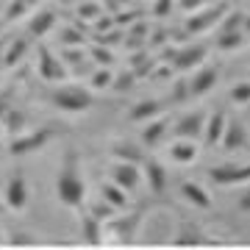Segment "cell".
Segmentation results:
<instances>
[{"label": "cell", "mask_w": 250, "mask_h": 250, "mask_svg": "<svg viewBox=\"0 0 250 250\" xmlns=\"http://www.w3.org/2000/svg\"><path fill=\"white\" fill-rule=\"evenodd\" d=\"M86 56H89V62L95 64V67H111V64H114V56H111V50H103V45L89 47V50H86Z\"/></svg>", "instance_id": "35"}, {"label": "cell", "mask_w": 250, "mask_h": 250, "mask_svg": "<svg viewBox=\"0 0 250 250\" xmlns=\"http://www.w3.org/2000/svg\"><path fill=\"white\" fill-rule=\"evenodd\" d=\"M178 195L184 197V203H189L192 208H197V211H208V208L214 206V197H211V192H208L203 184H197V181H192V178L181 181Z\"/></svg>", "instance_id": "20"}, {"label": "cell", "mask_w": 250, "mask_h": 250, "mask_svg": "<svg viewBox=\"0 0 250 250\" xmlns=\"http://www.w3.org/2000/svg\"><path fill=\"white\" fill-rule=\"evenodd\" d=\"M25 22H28V25H25L22 34H28L34 42H36V39H45L50 31L59 28V11L47 9V6H36V9L25 17Z\"/></svg>", "instance_id": "14"}, {"label": "cell", "mask_w": 250, "mask_h": 250, "mask_svg": "<svg viewBox=\"0 0 250 250\" xmlns=\"http://www.w3.org/2000/svg\"><path fill=\"white\" fill-rule=\"evenodd\" d=\"M203 123H206V111L203 108L181 111V114L170 117V139L172 136H178V139H195V142H200Z\"/></svg>", "instance_id": "9"}, {"label": "cell", "mask_w": 250, "mask_h": 250, "mask_svg": "<svg viewBox=\"0 0 250 250\" xmlns=\"http://www.w3.org/2000/svg\"><path fill=\"white\" fill-rule=\"evenodd\" d=\"M31 47H34V39L28 34H20L14 39H6V45H3V56H0V70H14L20 64L28 59L31 53Z\"/></svg>", "instance_id": "18"}, {"label": "cell", "mask_w": 250, "mask_h": 250, "mask_svg": "<svg viewBox=\"0 0 250 250\" xmlns=\"http://www.w3.org/2000/svg\"><path fill=\"white\" fill-rule=\"evenodd\" d=\"M108 156H111V159H117V161L142 164V159L147 156V150H145V147L136 142V139H128V136H123V139H114V142L108 145Z\"/></svg>", "instance_id": "22"}, {"label": "cell", "mask_w": 250, "mask_h": 250, "mask_svg": "<svg viewBox=\"0 0 250 250\" xmlns=\"http://www.w3.org/2000/svg\"><path fill=\"white\" fill-rule=\"evenodd\" d=\"M59 42L67 47H86L89 45V28L75 22V25H62L59 28Z\"/></svg>", "instance_id": "28"}, {"label": "cell", "mask_w": 250, "mask_h": 250, "mask_svg": "<svg viewBox=\"0 0 250 250\" xmlns=\"http://www.w3.org/2000/svg\"><path fill=\"white\" fill-rule=\"evenodd\" d=\"M197 156H200V142H195V139H178V136L167 139V159L172 164L189 167V164L197 161Z\"/></svg>", "instance_id": "19"}, {"label": "cell", "mask_w": 250, "mask_h": 250, "mask_svg": "<svg viewBox=\"0 0 250 250\" xmlns=\"http://www.w3.org/2000/svg\"><path fill=\"white\" fill-rule=\"evenodd\" d=\"M39 6V0H9L3 9V22L14 25V22H25V17Z\"/></svg>", "instance_id": "26"}, {"label": "cell", "mask_w": 250, "mask_h": 250, "mask_svg": "<svg viewBox=\"0 0 250 250\" xmlns=\"http://www.w3.org/2000/svg\"><path fill=\"white\" fill-rule=\"evenodd\" d=\"M103 14V6H100V0H81L78 6H75V22L89 28L95 20Z\"/></svg>", "instance_id": "29"}, {"label": "cell", "mask_w": 250, "mask_h": 250, "mask_svg": "<svg viewBox=\"0 0 250 250\" xmlns=\"http://www.w3.org/2000/svg\"><path fill=\"white\" fill-rule=\"evenodd\" d=\"M206 59H208V47L206 45H200V42H195V45H181L172 50L170 67H172V72H192Z\"/></svg>", "instance_id": "16"}, {"label": "cell", "mask_w": 250, "mask_h": 250, "mask_svg": "<svg viewBox=\"0 0 250 250\" xmlns=\"http://www.w3.org/2000/svg\"><path fill=\"white\" fill-rule=\"evenodd\" d=\"M36 75L53 86V83H62L70 78V70L64 67L56 50H50L47 45H36Z\"/></svg>", "instance_id": "7"}, {"label": "cell", "mask_w": 250, "mask_h": 250, "mask_svg": "<svg viewBox=\"0 0 250 250\" xmlns=\"http://www.w3.org/2000/svg\"><path fill=\"white\" fill-rule=\"evenodd\" d=\"M208 242H217V239L208 236L197 220H178L175 231L170 236V245H178V248H197V245H208Z\"/></svg>", "instance_id": "12"}, {"label": "cell", "mask_w": 250, "mask_h": 250, "mask_svg": "<svg viewBox=\"0 0 250 250\" xmlns=\"http://www.w3.org/2000/svg\"><path fill=\"white\" fill-rule=\"evenodd\" d=\"M167 139H170V117L159 114V117H153V120H147V123H142V131H139L136 142L142 145L147 153H153V150H159V147H164Z\"/></svg>", "instance_id": "11"}, {"label": "cell", "mask_w": 250, "mask_h": 250, "mask_svg": "<svg viewBox=\"0 0 250 250\" xmlns=\"http://www.w3.org/2000/svg\"><path fill=\"white\" fill-rule=\"evenodd\" d=\"M139 170H142V184H147L150 195H164V192H167L170 172H167V167H164L156 156L147 153V156L142 159V164H139Z\"/></svg>", "instance_id": "17"}, {"label": "cell", "mask_w": 250, "mask_h": 250, "mask_svg": "<svg viewBox=\"0 0 250 250\" xmlns=\"http://www.w3.org/2000/svg\"><path fill=\"white\" fill-rule=\"evenodd\" d=\"M98 195H100V200H106L108 206H114L117 211H123V208H128V203H131V195L125 192V189H120L114 184V181H103L100 184V189H98Z\"/></svg>", "instance_id": "27"}, {"label": "cell", "mask_w": 250, "mask_h": 250, "mask_svg": "<svg viewBox=\"0 0 250 250\" xmlns=\"http://www.w3.org/2000/svg\"><path fill=\"white\" fill-rule=\"evenodd\" d=\"M145 208L139 211H117L111 220L103 223V245H134L139 239V228L145 223Z\"/></svg>", "instance_id": "4"}, {"label": "cell", "mask_w": 250, "mask_h": 250, "mask_svg": "<svg viewBox=\"0 0 250 250\" xmlns=\"http://www.w3.org/2000/svg\"><path fill=\"white\" fill-rule=\"evenodd\" d=\"M83 208H86V211L98 220V223H106V220H111V217L117 214L114 206H108L106 200H100V197H98V203H83Z\"/></svg>", "instance_id": "33"}, {"label": "cell", "mask_w": 250, "mask_h": 250, "mask_svg": "<svg viewBox=\"0 0 250 250\" xmlns=\"http://www.w3.org/2000/svg\"><path fill=\"white\" fill-rule=\"evenodd\" d=\"M187 100H192V98H189V83H187V78H175L167 103H172V106H181V103H187Z\"/></svg>", "instance_id": "34"}, {"label": "cell", "mask_w": 250, "mask_h": 250, "mask_svg": "<svg viewBox=\"0 0 250 250\" xmlns=\"http://www.w3.org/2000/svg\"><path fill=\"white\" fill-rule=\"evenodd\" d=\"M47 103L67 117H81V114H86V111H92L98 100H95L89 86L62 81V83H53V89L47 92Z\"/></svg>", "instance_id": "2"}, {"label": "cell", "mask_w": 250, "mask_h": 250, "mask_svg": "<svg viewBox=\"0 0 250 250\" xmlns=\"http://www.w3.org/2000/svg\"><path fill=\"white\" fill-rule=\"evenodd\" d=\"M250 208V195L248 192H242V197H239V211H248Z\"/></svg>", "instance_id": "38"}, {"label": "cell", "mask_w": 250, "mask_h": 250, "mask_svg": "<svg viewBox=\"0 0 250 250\" xmlns=\"http://www.w3.org/2000/svg\"><path fill=\"white\" fill-rule=\"evenodd\" d=\"M225 11H228V3H225V0H211V3H206L203 9L189 11L187 28H184V36L208 34V31H211L214 25H220V20H223Z\"/></svg>", "instance_id": "5"}, {"label": "cell", "mask_w": 250, "mask_h": 250, "mask_svg": "<svg viewBox=\"0 0 250 250\" xmlns=\"http://www.w3.org/2000/svg\"><path fill=\"white\" fill-rule=\"evenodd\" d=\"M208 181L214 187H248L250 181V167L248 161L242 159H228V161H220L214 167H208Z\"/></svg>", "instance_id": "6"}, {"label": "cell", "mask_w": 250, "mask_h": 250, "mask_svg": "<svg viewBox=\"0 0 250 250\" xmlns=\"http://www.w3.org/2000/svg\"><path fill=\"white\" fill-rule=\"evenodd\" d=\"M223 153H231V156H242L248 153L250 147V134H248V125L242 117H228L225 123V131L220 136V145H217Z\"/></svg>", "instance_id": "10"}, {"label": "cell", "mask_w": 250, "mask_h": 250, "mask_svg": "<svg viewBox=\"0 0 250 250\" xmlns=\"http://www.w3.org/2000/svg\"><path fill=\"white\" fill-rule=\"evenodd\" d=\"M206 3H211V0H175V9H181V11H195V9H203Z\"/></svg>", "instance_id": "37"}, {"label": "cell", "mask_w": 250, "mask_h": 250, "mask_svg": "<svg viewBox=\"0 0 250 250\" xmlns=\"http://www.w3.org/2000/svg\"><path fill=\"white\" fill-rule=\"evenodd\" d=\"M159 114H164V103L159 98H142L128 108L125 120L131 125H139V123H147V120H153V117H159Z\"/></svg>", "instance_id": "23"}, {"label": "cell", "mask_w": 250, "mask_h": 250, "mask_svg": "<svg viewBox=\"0 0 250 250\" xmlns=\"http://www.w3.org/2000/svg\"><path fill=\"white\" fill-rule=\"evenodd\" d=\"M67 128L64 125H39V128H25L22 134L9 136V156L14 159H25V156H34V153L45 150L47 145L53 142L59 134H64Z\"/></svg>", "instance_id": "3"}, {"label": "cell", "mask_w": 250, "mask_h": 250, "mask_svg": "<svg viewBox=\"0 0 250 250\" xmlns=\"http://www.w3.org/2000/svg\"><path fill=\"white\" fill-rule=\"evenodd\" d=\"M153 17H170L172 11H175V0H153Z\"/></svg>", "instance_id": "36"}, {"label": "cell", "mask_w": 250, "mask_h": 250, "mask_svg": "<svg viewBox=\"0 0 250 250\" xmlns=\"http://www.w3.org/2000/svg\"><path fill=\"white\" fill-rule=\"evenodd\" d=\"M111 78H114V70H111V67H92V72H89V89L106 92L108 86H111Z\"/></svg>", "instance_id": "31"}, {"label": "cell", "mask_w": 250, "mask_h": 250, "mask_svg": "<svg viewBox=\"0 0 250 250\" xmlns=\"http://www.w3.org/2000/svg\"><path fill=\"white\" fill-rule=\"evenodd\" d=\"M6 242V231H3V223H0V245Z\"/></svg>", "instance_id": "40"}, {"label": "cell", "mask_w": 250, "mask_h": 250, "mask_svg": "<svg viewBox=\"0 0 250 250\" xmlns=\"http://www.w3.org/2000/svg\"><path fill=\"white\" fill-rule=\"evenodd\" d=\"M56 200L64 208L78 211L86 203V175H83V161L75 147H67L56 172Z\"/></svg>", "instance_id": "1"}, {"label": "cell", "mask_w": 250, "mask_h": 250, "mask_svg": "<svg viewBox=\"0 0 250 250\" xmlns=\"http://www.w3.org/2000/svg\"><path fill=\"white\" fill-rule=\"evenodd\" d=\"M214 47L220 53H236L248 47V28H231V31H220L214 39Z\"/></svg>", "instance_id": "24"}, {"label": "cell", "mask_w": 250, "mask_h": 250, "mask_svg": "<svg viewBox=\"0 0 250 250\" xmlns=\"http://www.w3.org/2000/svg\"><path fill=\"white\" fill-rule=\"evenodd\" d=\"M189 83V98H206L208 92H214V86L220 83V67L217 64H200L192 70V75L187 78Z\"/></svg>", "instance_id": "15"}, {"label": "cell", "mask_w": 250, "mask_h": 250, "mask_svg": "<svg viewBox=\"0 0 250 250\" xmlns=\"http://www.w3.org/2000/svg\"><path fill=\"white\" fill-rule=\"evenodd\" d=\"M56 3H59V6H64V9H67V6H72V3H75V0H56Z\"/></svg>", "instance_id": "39"}, {"label": "cell", "mask_w": 250, "mask_h": 250, "mask_svg": "<svg viewBox=\"0 0 250 250\" xmlns=\"http://www.w3.org/2000/svg\"><path fill=\"white\" fill-rule=\"evenodd\" d=\"M81 217V242L83 245H103V223H98L86 208H78Z\"/></svg>", "instance_id": "25"}, {"label": "cell", "mask_w": 250, "mask_h": 250, "mask_svg": "<svg viewBox=\"0 0 250 250\" xmlns=\"http://www.w3.org/2000/svg\"><path fill=\"white\" fill-rule=\"evenodd\" d=\"M136 75L131 70H117L114 78H111V86H108V92H120V95H128V92L136 86Z\"/></svg>", "instance_id": "32"}, {"label": "cell", "mask_w": 250, "mask_h": 250, "mask_svg": "<svg viewBox=\"0 0 250 250\" xmlns=\"http://www.w3.org/2000/svg\"><path fill=\"white\" fill-rule=\"evenodd\" d=\"M106 178L114 181L120 189H125L128 195H134L136 189L142 187V170H139V164H131V161H117L111 159L106 170Z\"/></svg>", "instance_id": "13"}, {"label": "cell", "mask_w": 250, "mask_h": 250, "mask_svg": "<svg viewBox=\"0 0 250 250\" xmlns=\"http://www.w3.org/2000/svg\"><path fill=\"white\" fill-rule=\"evenodd\" d=\"M3 203L9 211L14 214H22L31 203V184H28V175L22 170H14L6 181V189H3Z\"/></svg>", "instance_id": "8"}, {"label": "cell", "mask_w": 250, "mask_h": 250, "mask_svg": "<svg viewBox=\"0 0 250 250\" xmlns=\"http://www.w3.org/2000/svg\"><path fill=\"white\" fill-rule=\"evenodd\" d=\"M228 103L233 108H245L250 103V81H236L228 86Z\"/></svg>", "instance_id": "30"}, {"label": "cell", "mask_w": 250, "mask_h": 250, "mask_svg": "<svg viewBox=\"0 0 250 250\" xmlns=\"http://www.w3.org/2000/svg\"><path fill=\"white\" fill-rule=\"evenodd\" d=\"M225 123H228V114H225L223 108H211V111H206L200 145H206V147H217V145H220V136H223V131H225Z\"/></svg>", "instance_id": "21"}]
</instances>
